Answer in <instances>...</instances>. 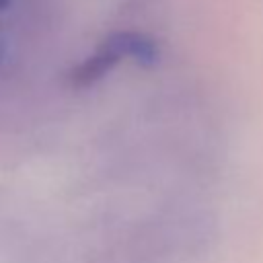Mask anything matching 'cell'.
<instances>
[{"label": "cell", "instance_id": "2", "mask_svg": "<svg viewBox=\"0 0 263 263\" xmlns=\"http://www.w3.org/2000/svg\"><path fill=\"white\" fill-rule=\"evenodd\" d=\"M121 60L107 49L103 43H99V47L95 49V53H90L84 62H80L78 66H74L68 72V82L72 88H86L92 86L95 82H99L103 76H107Z\"/></svg>", "mask_w": 263, "mask_h": 263}, {"label": "cell", "instance_id": "1", "mask_svg": "<svg viewBox=\"0 0 263 263\" xmlns=\"http://www.w3.org/2000/svg\"><path fill=\"white\" fill-rule=\"evenodd\" d=\"M119 60H132L138 66L152 68L160 60V45L154 37L138 31H117L101 41Z\"/></svg>", "mask_w": 263, "mask_h": 263}, {"label": "cell", "instance_id": "4", "mask_svg": "<svg viewBox=\"0 0 263 263\" xmlns=\"http://www.w3.org/2000/svg\"><path fill=\"white\" fill-rule=\"evenodd\" d=\"M0 60H2V43H0Z\"/></svg>", "mask_w": 263, "mask_h": 263}, {"label": "cell", "instance_id": "3", "mask_svg": "<svg viewBox=\"0 0 263 263\" xmlns=\"http://www.w3.org/2000/svg\"><path fill=\"white\" fill-rule=\"evenodd\" d=\"M10 2H12V0H0V14L8 8V4H10Z\"/></svg>", "mask_w": 263, "mask_h": 263}]
</instances>
